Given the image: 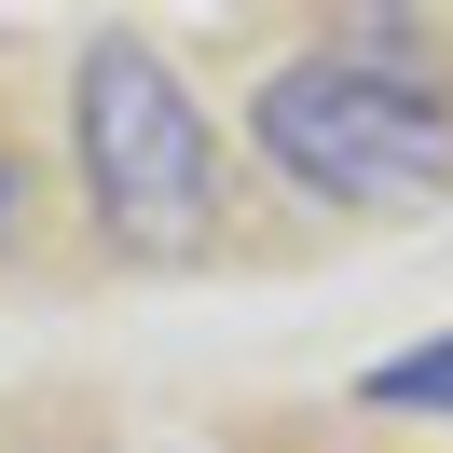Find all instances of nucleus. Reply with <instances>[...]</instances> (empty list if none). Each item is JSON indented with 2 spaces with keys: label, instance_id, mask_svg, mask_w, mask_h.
Wrapping results in <instances>:
<instances>
[{
  "label": "nucleus",
  "instance_id": "f257e3e1",
  "mask_svg": "<svg viewBox=\"0 0 453 453\" xmlns=\"http://www.w3.org/2000/svg\"><path fill=\"white\" fill-rule=\"evenodd\" d=\"M248 138L303 206H343V220H398V206L453 193V96L412 56H371V42L288 56L248 96Z\"/></svg>",
  "mask_w": 453,
  "mask_h": 453
},
{
  "label": "nucleus",
  "instance_id": "f03ea898",
  "mask_svg": "<svg viewBox=\"0 0 453 453\" xmlns=\"http://www.w3.org/2000/svg\"><path fill=\"white\" fill-rule=\"evenodd\" d=\"M69 151H83V206L124 261H193L220 234V138H206V96L151 56L138 28L83 42L69 69Z\"/></svg>",
  "mask_w": 453,
  "mask_h": 453
},
{
  "label": "nucleus",
  "instance_id": "7ed1b4c3",
  "mask_svg": "<svg viewBox=\"0 0 453 453\" xmlns=\"http://www.w3.org/2000/svg\"><path fill=\"white\" fill-rule=\"evenodd\" d=\"M371 398H385V412H453V330L412 343V357H385V371H371Z\"/></svg>",
  "mask_w": 453,
  "mask_h": 453
},
{
  "label": "nucleus",
  "instance_id": "20e7f679",
  "mask_svg": "<svg viewBox=\"0 0 453 453\" xmlns=\"http://www.w3.org/2000/svg\"><path fill=\"white\" fill-rule=\"evenodd\" d=\"M14 220H28V179H14V151H0V248H14Z\"/></svg>",
  "mask_w": 453,
  "mask_h": 453
},
{
  "label": "nucleus",
  "instance_id": "39448f33",
  "mask_svg": "<svg viewBox=\"0 0 453 453\" xmlns=\"http://www.w3.org/2000/svg\"><path fill=\"white\" fill-rule=\"evenodd\" d=\"M316 14H357V28H385V14H412V0H316Z\"/></svg>",
  "mask_w": 453,
  "mask_h": 453
}]
</instances>
